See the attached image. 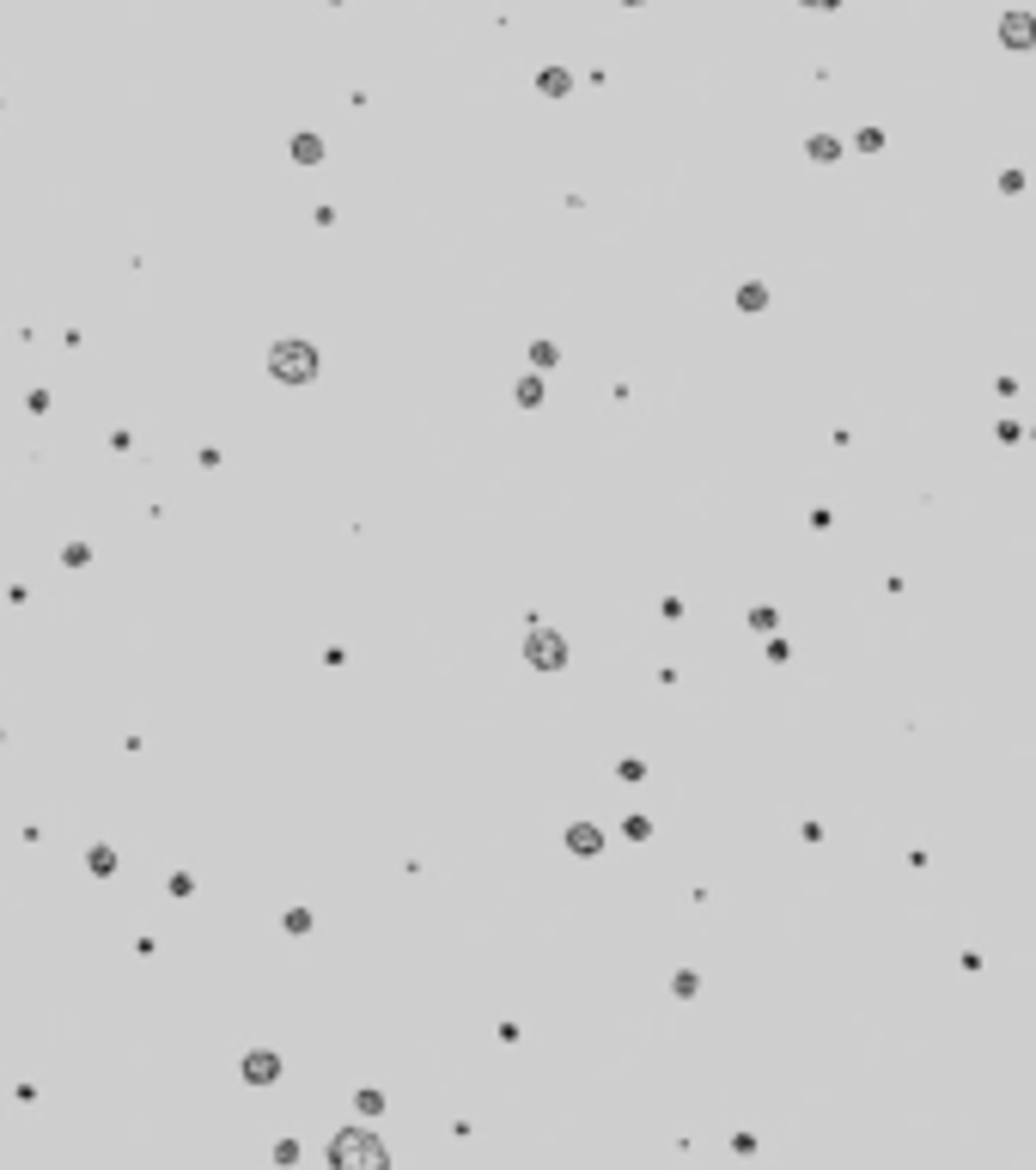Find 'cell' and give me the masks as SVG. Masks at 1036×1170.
Returning <instances> with one entry per match:
<instances>
[{"label": "cell", "instance_id": "obj_5", "mask_svg": "<svg viewBox=\"0 0 1036 1170\" xmlns=\"http://www.w3.org/2000/svg\"><path fill=\"white\" fill-rule=\"evenodd\" d=\"M530 659H537V665H561V640L537 634V640H530Z\"/></svg>", "mask_w": 1036, "mask_h": 1170}, {"label": "cell", "instance_id": "obj_3", "mask_svg": "<svg viewBox=\"0 0 1036 1170\" xmlns=\"http://www.w3.org/2000/svg\"><path fill=\"white\" fill-rule=\"evenodd\" d=\"M1000 43H1006V49H1036V19L1031 13H1006V19H1000Z\"/></svg>", "mask_w": 1036, "mask_h": 1170}, {"label": "cell", "instance_id": "obj_4", "mask_svg": "<svg viewBox=\"0 0 1036 1170\" xmlns=\"http://www.w3.org/2000/svg\"><path fill=\"white\" fill-rule=\"evenodd\" d=\"M275 1073H281L275 1054H244V1079H250V1085H275Z\"/></svg>", "mask_w": 1036, "mask_h": 1170}, {"label": "cell", "instance_id": "obj_6", "mask_svg": "<svg viewBox=\"0 0 1036 1170\" xmlns=\"http://www.w3.org/2000/svg\"><path fill=\"white\" fill-rule=\"evenodd\" d=\"M805 6H841V0H805Z\"/></svg>", "mask_w": 1036, "mask_h": 1170}, {"label": "cell", "instance_id": "obj_2", "mask_svg": "<svg viewBox=\"0 0 1036 1170\" xmlns=\"http://www.w3.org/2000/svg\"><path fill=\"white\" fill-rule=\"evenodd\" d=\"M311 372H317V354H311V348H293V342H281L275 348V378H311Z\"/></svg>", "mask_w": 1036, "mask_h": 1170}, {"label": "cell", "instance_id": "obj_7", "mask_svg": "<svg viewBox=\"0 0 1036 1170\" xmlns=\"http://www.w3.org/2000/svg\"><path fill=\"white\" fill-rule=\"evenodd\" d=\"M629 6H640V0H629Z\"/></svg>", "mask_w": 1036, "mask_h": 1170}, {"label": "cell", "instance_id": "obj_1", "mask_svg": "<svg viewBox=\"0 0 1036 1170\" xmlns=\"http://www.w3.org/2000/svg\"><path fill=\"white\" fill-rule=\"evenodd\" d=\"M329 1170H390V1152L378 1134L366 1128H347L329 1140Z\"/></svg>", "mask_w": 1036, "mask_h": 1170}]
</instances>
